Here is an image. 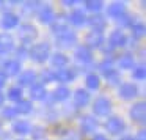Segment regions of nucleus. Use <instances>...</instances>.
Returning <instances> with one entry per match:
<instances>
[{
    "label": "nucleus",
    "mask_w": 146,
    "mask_h": 140,
    "mask_svg": "<svg viewBox=\"0 0 146 140\" xmlns=\"http://www.w3.org/2000/svg\"><path fill=\"white\" fill-rule=\"evenodd\" d=\"M39 7H41V2H25L22 3V16H27V17H32L35 13H38Z\"/></svg>",
    "instance_id": "nucleus-27"
},
{
    "label": "nucleus",
    "mask_w": 146,
    "mask_h": 140,
    "mask_svg": "<svg viewBox=\"0 0 146 140\" xmlns=\"http://www.w3.org/2000/svg\"><path fill=\"white\" fill-rule=\"evenodd\" d=\"M68 22L72 24V25L76 27H82L83 24L86 22V14L83 10H72V13L69 14V17H68Z\"/></svg>",
    "instance_id": "nucleus-22"
},
{
    "label": "nucleus",
    "mask_w": 146,
    "mask_h": 140,
    "mask_svg": "<svg viewBox=\"0 0 146 140\" xmlns=\"http://www.w3.org/2000/svg\"><path fill=\"white\" fill-rule=\"evenodd\" d=\"M38 79L41 80L39 83H50V82H54L55 80V76H54V71H50V69H42L41 71V74L38 76Z\"/></svg>",
    "instance_id": "nucleus-35"
},
{
    "label": "nucleus",
    "mask_w": 146,
    "mask_h": 140,
    "mask_svg": "<svg viewBox=\"0 0 146 140\" xmlns=\"http://www.w3.org/2000/svg\"><path fill=\"white\" fill-rule=\"evenodd\" d=\"M69 96H71V90L68 88V87H64V85L57 87L55 91H54V99L57 102H64L66 99H69Z\"/></svg>",
    "instance_id": "nucleus-29"
},
{
    "label": "nucleus",
    "mask_w": 146,
    "mask_h": 140,
    "mask_svg": "<svg viewBox=\"0 0 146 140\" xmlns=\"http://www.w3.org/2000/svg\"><path fill=\"white\" fill-rule=\"evenodd\" d=\"M111 110V101L107 96H98L93 102V113L96 117H108Z\"/></svg>",
    "instance_id": "nucleus-3"
},
{
    "label": "nucleus",
    "mask_w": 146,
    "mask_h": 140,
    "mask_svg": "<svg viewBox=\"0 0 146 140\" xmlns=\"http://www.w3.org/2000/svg\"><path fill=\"white\" fill-rule=\"evenodd\" d=\"M105 79H107V82L111 83V85H118L119 80H121V74H119L118 69H111L110 73L105 74Z\"/></svg>",
    "instance_id": "nucleus-36"
},
{
    "label": "nucleus",
    "mask_w": 146,
    "mask_h": 140,
    "mask_svg": "<svg viewBox=\"0 0 146 140\" xmlns=\"http://www.w3.org/2000/svg\"><path fill=\"white\" fill-rule=\"evenodd\" d=\"M99 126L98 118H94L93 115H83L80 118V131L83 134H93Z\"/></svg>",
    "instance_id": "nucleus-13"
},
{
    "label": "nucleus",
    "mask_w": 146,
    "mask_h": 140,
    "mask_svg": "<svg viewBox=\"0 0 146 140\" xmlns=\"http://www.w3.org/2000/svg\"><path fill=\"white\" fill-rule=\"evenodd\" d=\"M2 117L5 118V120H14V118L17 117L16 113V109L14 107H3V110H2Z\"/></svg>",
    "instance_id": "nucleus-40"
},
{
    "label": "nucleus",
    "mask_w": 146,
    "mask_h": 140,
    "mask_svg": "<svg viewBox=\"0 0 146 140\" xmlns=\"http://www.w3.org/2000/svg\"><path fill=\"white\" fill-rule=\"evenodd\" d=\"M14 52H16V60H24V58H27V55H29V49L25 47V46H19V47L14 49Z\"/></svg>",
    "instance_id": "nucleus-41"
},
{
    "label": "nucleus",
    "mask_w": 146,
    "mask_h": 140,
    "mask_svg": "<svg viewBox=\"0 0 146 140\" xmlns=\"http://www.w3.org/2000/svg\"><path fill=\"white\" fill-rule=\"evenodd\" d=\"M30 134H32L33 140H41V139H44L46 131H44V127H42V126H35V127L32 126V131H30Z\"/></svg>",
    "instance_id": "nucleus-39"
},
{
    "label": "nucleus",
    "mask_w": 146,
    "mask_h": 140,
    "mask_svg": "<svg viewBox=\"0 0 146 140\" xmlns=\"http://www.w3.org/2000/svg\"><path fill=\"white\" fill-rule=\"evenodd\" d=\"M3 104H5V95L0 91V107H3Z\"/></svg>",
    "instance_id": "nucleus-47"
},
{
    "label": "nucleus",
    "mask_w": 146,
    "mask_h": 140,
    "mask_svg": "<svg viewBox=\"0 0 146 140\" xmlns=\"http://www.w3.org/2000/svg\"><path fill=\"white\" fill-rule=\"evenodd\" d=\"M86 24L91 27V30H96V32H102V30L107 27V19L102 16L101 13H96L93 16H86Z\"/></svg>",
    "instance_id": "nucleus-17"
},
{
    "label": "nucleus",
    "mask_w": 146,
    "mask_h": 140,
    "mask_svg": "<svg viewBox=\"0 0 146 140\" xmlns=\"http://www.w3.org/2000/svg\"><path fill=\"white\" fill-rule=\"evenodd\" d=\"M118 66H119V69H133L135 58L132 57V54H123L118 58Z\"/></svg>",
    "instance_id": "nucleus-26"
},
{
    "label": "nucleus",
    "mask_w": 146,
    "mask_h": 140,
    "mask_svg": "<svg viewBox=\"0 0 146 140\" xmlns=\"http://www.w3.org/2000/svg\"><path fill=\"white\" fill-rule=\"evenodd\" d=\"M36 16H38V21L41 24H52L55 21V11H54V8H52V5L41 3Z\"/></svg>",
    "instance_id": "nucleus-6"
},
{
    "label": "nucleus",
    "mask_w": 146,
    "mask_h": 140,
    "mask_svg": "<svg viewBox=\"0 0 146 140\" xmlns=\"http://www.w3.org/2000/svg\"><path fill=\"white\" fill-rule=\"evenodd\" d=\"M49 60H50V65H52V66L57 68V69L66 68L68 63H69V58H68V55L63 54V52H54V54H50Z\"/></svg>",
    "instance_id": "nucleus-18"
},
{
    "label": "nucleus",
    "mask_w": 146,
    "mask_h": 140,
    "mask_svg": "<svg viewBox=\"0 0 146 140\" xmlns=\"http://www.w3.org/2000/svg\"><path fill=\"white\" fill-rule=\"evenodd\" d=\"M124 13H126V3H123V2H115L107 8V14L115 19H119Z\"/></svg>",
    "instance_id": "nucleus-23"
},
{
    "label": "nucleus",
    "mask_w": 146,
    "mask_h": 140,
    "mask_svg": "<svg viewBox=\"0 0 146 140\" xmlns=\"http://www.w3.org/2000/svg\"><path fill=\"white\" fill-rule=\"evenodd\" d=\"M74 57H76V60L82 61L83 65L91 63L93 61V51L90 47H86L85 44H80V46H77L76 51H74Z\"/></svg>",
    "instance_id": "nucleus-16"
},
{
    "label": "nucleus",
    "mask_w": 146,
    "mask_h": 140,
    "mask_svg": "<svg viewBox=\"0 0 146 140\" xmlns=\"http://www.w3.org/2000/svg\"><path fill=\"white\" fill-rule=\"evenodd\" d=\"M132 36H133V39H141L143 36H145V33H146V27H145V24L143 22H135L132 25Z\"/></svg>",
    "instance_id": "nucleus-31"
},
{
    "label": "nucleus",
    "mask_w": 146,
    "mask_h": 140,
    "mask_svg": "<svg viewBox=\"0 0 146 140\" xmlns=\"http://www.w3.org/2000/svg\"><path fill=\"white\" fill-rule=\"evenodd\" d=\"M7 80H8V76H7V74H5L2 69H0V88H2V87H5Z\"/></svg>",
    "instance_id": "nucleus-43"
},
{
    "label": "nucleus",
    "mask_w": 146,
    "mask_h": 140,
    "mask_svg": "<svg viewBox=\"0 0 146 140\" xmlns=\"http://www.w3.org/2000/svg\"><path fill=\"white\" fill-rule=\"evenodd\" d=\"M121 99L124 101H130V99L137 98L138 96V87L132 82H124L119 85V91H118Z\"/></svg>",
    "instance_id": "nucleus-5"
},
{
    "label": "nucleus",
    "mask_w": 146,
    "mask_h": 140,
    "mask_svg": "<svg viewBox=\"0 0 146 140\" xmlns=\"http://www.w3.org/2000/svg\"><path fill=\"white\" fill-rule=\"evenodd\" d=\"M0 69L3 71L7 76H17L21 73V69H22V65L16 58H5Z\"/></svg>",
    "instance_id": "nucleus-11"
},
{
    "label": "nucleus",
    "mask_w": 146,
    "mask_h": 140,
    "mask_svg": "<svg viewBox=\"0 0 146 140\" xmlns=\"http://www.w3.org/2000/svg\"><path fill=\"white\" fill-rule=\"evenodd\" d=\"M105 131H107L110 135H121L126 129V123L121 120L119 117H108L107 121H105Z\"/></svg>",
    "instance_id": "nucleus-4"
},
{
    "label": "nucleus",
    "mask_w": 146,
    "mask_h": 140,
    "mask_svg": "<svg viewBox=\"0 0 146 140\" xmlns=\"http://www.w3.org/2000/svg\"><path fill=\"white\" fill-rule=\"evenodd\" d=\"M19 25V16L14 13H3V16L0 17V27L3 30H11V29H16Z\"/></svg>",
    "instance_id": "nucleus-15"
},
{
    "label": "nucleus",
    "mask_w": 146,
    "mask_h": 140,
    "mask_svg": "<svg viewBox=\"0 0 146 140\" xmlns=\"http://www.w3.org/2000/svg\"><path fill=\"white\" fill-rule=\"evenodd\" d=\"M29 55L36 63H44L50 57V44L49 43H36L29 49Z\"/></svg>",
    "instance_id": "nucleus-1"
},
{
    "label": "nucleus",
    "mask_w": 146,
    "mask_h": 140,
    "mask_svg": "<svg viewBox=\"0 0 146 140\" xmlns=\"http://www.w3.org/2000/svg\"><path fill=\"white\" fill-rule=\"evenodd\" d=\"M129 117L132 118V121H135V123H140V124L145 123V118H146L145 102H135L129 110Z\"/></svg>",
    "instance_id": "nucleus-12"
},
{
    "label": "nucleus",
    "mask_w": 146,
    "mask_h": 140,
    "mask_svg": "<svg viewBox=\"0 0 146 140\" xmlns=\"http://www.w3.org/2000/svg\"><path fill=\"white\" fill-rule=\"evenodd\" d=\"M104 44V33L102 32H96V30H91V32L86 33L85 36V46L90 49H96L101 47Z\"/></svg>",
    "instance_id": "nucleus-14"
},
{
    "label": "nucleus",
    "mask_w": 146,
    "mask_h": 140,
    "mask_svg": "<svg viewBox=\"0 0 146 140\" xmlns=\"http://www.w3.org/2000/svg\"><path fill=\"white\" fill-rule=\"evenodd\" d=\"M14 51V39L10 33H0V54H10Z\"/></svg>",
    "instance_id": "nucleus-20"
},
{
    "label": "nucleus",
    "mask_w": 146,
    "mask_h": 140,
    "mask_svg": "<svg viewBox=\"0 0 146 140\" xmlns=\"http://www.w3.org/2000/svg\"><path fill=\"white\" fill-rule=\"evenodd\" d=\"M118 21H119V24L124 27V29H132V25L135 24V21H133V17L130 16V14H126V13H124L123 16H121L119 19H118Z\"/></svg>",
    "instance_id": "nucleus-38"
},
{
    "label": "nucleus",
    "mask_w": 146,
    "mask_h": 140,
    "mask_svg": "<svg viewBox=\"0 0 146 140\" xmlns=\"http://www.w3.org/2000/svg\"><path fill=\"white\" fill-rule=\"evenodd\" d=\"M85 85L88 90H98L101 87V79H99V76L96 73H90L85 77Z\"/></svg>",
    "instance_id": "nucleus-30"
},
{
    "label": "nucleus",
    "mask_w": 146,
    "mask_h": 140,
    "mask_svg": "<svg viewBox=\"0 0 146 140\" xmlns=\"http://www.w3.org/2000/svg\"><path fill=\"white\" fill-rule=\"evenodd\" d=\"M17 33H19V39H21V43H22L24 46L32 44V43L36 39V36H38L36 27L33 25V24H30V22H25V24H22V25H19V32Z\"/></svg>",
    "instance_id": "nucleus-2"
},
{
    "label": "nucleus",
    "mask_w": 146,
    "mask_h": 140,
    "mask_svg": "<svg viewBox=\"0 0 146 140\" xmlns=\"http://www.w3.org/2000/svg\"><path fill=\"white\" fill-rule=\"evenodd\" d=\"M113 65H115V60H113L111 57H107V58H104V60L99 63V71H101V73L105 76V74L110 73L111 69H115Z\"/></svg>",
    "instance_id": "nucleus-34"
},
{
    "label": "nucleus",
    "mask_w": 146,
    "mask_h": 140,
    "mask_svg": "<svg viewBox=\"0 0 146 140\" xmlns=\"http://www.w3.org/2000/svg\"><path fill=\"white\" fill-rule=\"evenodd\" d=\"M32 131V124L27 120H17L13 123V132L17 135H27Z\"/></svg>",
    "instance_id": "nucleus-24"
},
{
    "label": "nucleus",
    "mask_w": 146,
    "mask_h": 140,
    "mask_svg": "<svg viewBox=\"0 0 146 140\" xmlns=\"http://www.w3.org/2000/svg\"><path fill=\"white\" fill-rule=\"evenodd\" d=\"M35 82H38V74L33 69H24L22 73L17 74V87H32Z\"/></svg>",
    "instance_id": "nucleus-10"
},
{
    "label": "nucleus",
    "mask_w": 146,
    "mask_h": 140,
    "mask_svg": "<svg viewBox=\"0 0 146 140\" xmlns=\"http://www.w3.org/2000/svg\"><path fill=\"white\" fill-rule=\"evenodd\" d=\"M54 76H55V80H58L61 83H68V82H72L74 80L76 73L71 68H61V69L54 71Z\"/></svg>",
    "instance_id": "nucleus-21"
},
{
    "label": "nucleus",
    "mask_w": 146,
    "mask_h": 140,
    "mask_svg": "<svg viewBox=\"0 0 146 140\" xmlns=\"http://www.w3.org/2000/svg\"><path fill=\"white\" fill-rule=\"evenodd\" d=\"M63 5H64V7H74V5H76V2H74V0H72V2H71V0H64Z\"/></svg>",
    "instance_id": "nucleus-46"
},
{
    "label": "nucleus",
    "mask_w": 146,
    "mask_h": 140,
    "mask_svg": "<svg viewBox=\"0 0 146 140\" xmlns=\"http://www.w3.org/2000/svg\"><path fill=\"white\" fill-rule=\"evenodd\" d=\"M104 8V2H101V0H86L85 2V10L88 11H93V13H99V11Z\"/></svg>",
    "instance_id": "nucleus-33"
},
{
    "label": "nucleus",
    "mask_w": 146,
    "mask_h": 140,
    "mask_svg": "<svg viewBox=\"0 0 146 140\" xmlns=\"http://www.w3.org/2000/svg\"><path fill=\"white\" fill-rule=\"evenodd\" d=\"M119 140H133V137L132 135H123Z\"/></svg>",
    "instance_id": "nucleus-48"
},
{
    "label": "nucleus",
    "mask_w": 146,
    "mask_h": 140,
    "mask_svg": "<svg viewBox=\"0 0 146 140\" xmlns=\"http://www.w3.org/2000/svg\"><path fill=\"white\" fill-rule=\"evenodd\" d=\"M133 140H146V139H145V131H143V129L138 131V134L133 137Z\"/></svg>",
    "instance_id": "nucleus-44"
},
{
    "label": "nucleus",
    "mask_w": 146,
    "mask_h": 140,
    "mask_svg": "<svg viewBox=\"0 0 146 140\" xmlns=\"http://www.w3.org/2000/svg\"><path fill=\"white\" fill-rule=\"evenodd\" d=\"M127 43H129L127 35L123 32V30H119V29L113 30V32L110 33V36H108V44H110L113 49L124 47V46H127Z\"/></svg>",
    "instance_id": "nucleus-8"
},
{
    "label": "nucleus",
    "mask_w": 146,
    "mask_h": 140,
    "mask_svg": "<svg viewBox=\"0 0 146 140\" xmlns=\"http://www.w3.org/2000/svg\"><path fill=\"white\" fill-rule=\"evenodd\" d=\"M146 77V71H145V66H135L132 71V79L133 80H145Z\"/></svg>",
    "instance_id": "nucleus-37"
},
{
    "label": "nucleus",
    "mask_w": 146,
    "mask_h": 140,
    "mask_svg": "<svg viewBox=\"0 0 146 140\" xmlns=\"http://www.w3.org/2000/svg\"><path fill=\"white\" fill-rule=\"evenodd\" d=\"M91 140H108V139H107V135H104V134H94Z\"/></svg>",
    "instance_id": "nucleus-45"
},
{
    "label": "nucleus",
    "mask_w": 146,
    "mask_h": 140,
    "mask_svg": "<svg viewBox=\"0 0 146 140\" xmlns=\"http://www.w3.org/2000/svg\"><path fill=\"white\" fill-rule=\"evenodd\" d=\"M90 101H91V95H90L88 90H85V88H77L76 91H74L72 102H74V105H76L77 109L86 107V105L90 104Z\"/></svg>",
    "instance_id": "nucleus-9"
},
{
    "label": "nucleus",
    "mask_w": 146,
    "mask_h": 140,
    "mask_svg": "<svg viewBox=\"0 0 146 140\" xmlns=\"http://www.w3.org/2000/svg\"><path fill=\"white\" fill-rule=\"evenodd\" d=\"M76 43H77V35H76V32H72V30H66L64 33L57 35V46L58 47L68 49V47L76 46Z\"/></svg>",
    "instance_id": "nucleus-7"
},
{
    "label": "nucleus",
    "mask_w": 146,
    "mask_h": 140,
    "mask_svg": "<svg viewBox=\"0 0 146 140\" xmlns=\"http://www.w3.org/2000/svg\"><path fill=\"white\" fill-rule=\"evenodd\" d=\"M30 98L35 99V101H44L47 98V90H46V87L39 82H35L30 87Z\"/></svg>",
    "instance_id": "nucleus-19"
},
{
    "label": "nucleus",
    "mask_w": 146,
    "mask_h": 140,
    "mask_svg": "<svg viewBox=\"0 0 146 140\" xmlns=\"http://www.w3.org/2000/svg\"><path fill=\"white\" fill-rule=\"evenodd\" d=\"M22 96H24V91H22V88H21V87H11V88L8 90L7 98L10 99V101L19 102L21 99H22Z\"/></svg>",
    "instance_id": "nucleus-32"
},
{
    "label": "nucleus",
    "mask_w": 146,
    "mask_h": 140,
    "mask_svg": "<svg viewBox=\"0 0 146 140\" xmlns=\"http://www.w3.org/2000/svg\"><path fill=\"white\" fill-rule=\"evenodd\" d=\"M19 140H24V139H19Z\"/></svg>",
    "instance_id": "nucleus-49"
},
{
    "label": "nucleus",
    "mask_w": 146,
    "mask_h": 140,
    "mask_svg": "<svg viewBox=\"0 0 146 140\" xmlns=\"http://www.w3.org/2000/svg\"><path fill=\"white\" fill-rule=\"evenodd\" d=\"M68 19H64V17H60V19H57L55 17V21L50 24V30L52 33H55V35H60V33H64L66 30H69V27H68Z\"/></svg>",
    "instance_id": "nucleus-25"
},
{
    "label": "nucleus",
    "mask_w": 146,
    "mask_h": 140,
    "mask_svg": "<svg viewBox=\"0 0 146 140\" xmlns=\"http://www.w3.org/2000/svg\"><path fill=\"white\" fill-rule=\"evenodd\" d=\"M99 49H102V52H104L105 55H107V54H111V52L115 51V49L111 47L110 44H108V43H104V44H102V46H101V47H99Z\"/></svg>",
    "instance_id": "nucleus-42"
},
{
    "label": "nucleus",
    "mask_w": 146,
    "mask_h": 140,
    "mask_svg": "<svg viewBox=\"0 0 146 140\" xmlns=\"http://www.w3.org/2000/svg\"><path fill=\"white\" fill-rule=\"evenodd\" d=\"M14 109H16V113L17 115H29V113H32L33 105H32V102H30L29 99H24L22 98L19 102H16Z\"/></svg>",
    "instance_id": "nucleus-28"
}]
</instances>
